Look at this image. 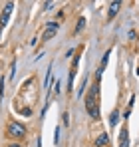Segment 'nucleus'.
Listing matches in <instances>:
<instances>
[{
  "mask_svg": "<svg viewBox=\"0 0 139 147\" xmlns=\"http://www.w3.org/2000/svg\"><path fill=\"white\" fill-rule=\"evenodd\" d=\"M8 147H22V145H18V143H12V145H8Z\"/></svg>",
  "mask_w": 139,
  "mask_h": 147,
  "instance_id": "4468645a",
  "label": "nucleus"
},
{
  "mask_svg": "<svg viewBox=\"0 0 139 147\" xmlns=\"http://www.w3.org/2000/svg\"><path fill=\"white\" fill-rule=\"evenodd\" d=\"M52 6H54V2H46L44 4V10H52Z\"/></svg>",
  "mask_w": 139,
  "mask_h": 147,
  "instance_id": "f8f14e48",
  "label": "nucleus"
},
{
  "mask_svg": "<svg viewBox=\"0 0 139 147\" xmlns=\"http://www.w3.org/2000/svg\"><path fill=\"white\" fill-rule=\"evenodd\" d=\"M50 80H52V66L48 68V74H46V88L50 86Z\"/></svg>",
  "mask_w": 139,
  "mask_h": 147,
  "instance_id": "6e6552de",
  "label": "nucleus"
},
{
  "mask_svg": "<svg viewBox=\"0 0 139 147\" xmlns=\"http://www.w3.org/2000/svg\"><path fill=\"white\" fill-rule=\"evenodd\" d=\"M119 8H121V2H119V0L111 2V4H109V14H107V16H109V18H113L117 12H119Z\"/></svg>",
  "mask_w": 139,
  "mask_h": 147,
  "instance_id": "423d86ee",
  "label": "nucleus"
},
{
  "mask_svg": "<svg viewBox=\"0 0 139 147\" xmlns=\"http://www.w3.org/2000/svg\"><path fill=\"white\" fill-rule=\"evenodd\" d=\"M109 121H111V125H115V123H117V111L111 113V119H109Z\"/></svg>",
  "mask_w": 139,
  "mask_h": 147,
  "instance_id": "9d476101",
  "label": "nucleus"
},
{
  "mask_svg": "<svg viewBox=\"0 0 139 147\" xmlns=\"http://www.w3.org/2000/svg\"><path fill=\"white\" fill-rule=\"evenodd\" d=\"M109 143V135L107 133H101L97 139H95V147H103V145H107Z\"/></svg>",
  "mask_w": 139,
  "mask_h": 147,
  "instance_id": "0eeeda50",
  "label": "nucleus"
},
{
  "mask_svg": "<svg viewBox=\"0 0 139 147\" xmlns=\"http://www.w3.org/2000/svg\"><path fill=\"white\" fill-rule=\"evenodd\" d=\"M12 8H14V2H6V4H4L2 16H0V30L8 24V18H10V14H12Z\"/></svg>",
  "mask_w": 139,
  "mask_h": 147,
  "instance_id": "7ed1b4c3",
  "label": "nucleus"
},
{
  "mask_svg": "<svg viewBox=\"0 0 139 147\" xmlns=\"http://www.w3.org/2000/svg\"><path fill=\"white\" fill-rule=\"evenodd\" d=\"M86 109L93 119H99V82H95L86 98Z\"/></svg>",
  "mask_w": 139,
  "mask_h": 147,
  "instance_id": "f257e3e1",
  "label": "nucleus"
},
{
  "mask_svg": "<svg viewBox=\"0 0 139 147\" xmlns=\"http://www.w3.org/2000/svg\"><path fill=\"white\" fill-rule=\"evenodd\" d=\"M119 147H129V131H127V127H121V133H119Z\"/></svg>",
  "mask_w": 139,
  "mask_h": 147,
  "instance_id": "39448f33",
  "label": "nucleus"
},
{
  "mask_svg": "<svg viewBox=\"0 0 139 147\" xmlns=\"http://www.w3.org/2000/svg\"><path fill=\"white\" fill-rule=\"evenodd\" d=\"M8 133H10L12 137H24V135H26V127L20 125L18 121H12L8 125Z\"/></svg>",
  "mask_w": 139,
  "mask_h": 147,
  "instance_id": "f03ea898",
  "label": "nucleus"
},
{
  "mask_svg": "<svg viewBox=\"0 0 139 147\" xmlns=\"http://www.w3.org/2000/svg\"><path fill=\"white\" fill-rule=\"evenodd\" d=\"M74 74L76 72H74V68H72V72H70V88H72V84H74Z\"/></svg>",
  "mask_w": 139,
  "mask_h": 147,
  "instance_id": "9b49d317",
  "label": "nucleus"
},
{
  "mask_svg": "<svg viewBox=\"0 0 139 147\" xmlns=\"http://www.w3.org/2000/svg\"><path fill=\"white\" fill-rule=\"evenodd\" d=\"M4 94V80H0V96Z\"/></svg>",
  "mask_w": 139,
  "mask_h": 147,
  "instance_id": "ddd939ff",
  "label": "nucleus"
},
{
  "mask_svg": "<svg viewBox=\"0 0 139 147\" xmlns=\"http://www.w3.org/2000/svg\"><path fill=\"white\" fill-rule=\"evenodd\" d=\"M56 32H58V22H48L46 30H44V34H42V40H52V38L56 36Z\"/></svg>",
  "mask_w": 139,
  "mask_h": 147,
  "instance_id": "20e7f679",
  "label": "nucleus"
},
{
  "mask_svg": "<svg viewBox=\"0 0 139 147\" xmlns=\"http://www.w3.org/2000/svg\"><path fill=\"white\" fill-rule=\"evenodd\" d=\"M84 24H86V20L82 18V20L78 22V28H76V32H82V30H84Z\"/></svg>",
  "mask_w": 139,
  "mask_h": 147,
  "instance_id": "1a4fd4ad",
  "label": "nucleus"
}]
</instances>
